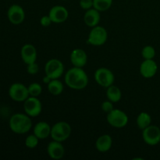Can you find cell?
Listing matches in <instances>:
<instances>
[{"label":"cell","instance_id":"6da1fadb","mask_svg":"<svg viewBox=\"0 0 160 160\" xmlns=\"http://www.w3.org/2000/svg\"><path fill=\"white\" fill-rule=\"evenodd\" d=\"M66 85L73 90H83L88 84V76L84 69L73 67L68 70L64 76Z\"/></svg>","mask_w":160,"mask_h":160},{"label":"cell","instance_id":"7a4b0ae2","mask_svg":"<svg viewBox=\"0 0 160 160\" xmlns=\"http://www.w3.org/2000/svg\"><path fill=\"white\" fill-rule=\"evenodd\" d=\"M31 117L26 113H15L10 117L9 122V128L13 133L23 134L29 132L32 128Z\"/></svg>","mask_w":160,"mask_h":160},{"label":"cell","instance_id":"3957f363","mask_svg":"<svg viewBox=\"0 0 160 160\" xmlns=\"http://www.w3.org/2000/svg\"><path fill=\"white\" fill-rule=\"evenodd\" d=\"M72 129L70 125L66 121H59L52 127L51 138L52 140L63 142L70 138Z\"/></svg>","mask_w":160,"mask_h":160},{"label":"cell","instance_id":"277c9868","mask_svg":"<svg viewBox=\"0 0 160 160\" xmlns=\"http://www.w3.org/2000/svg\"><path fill=\"white\" fill-rule=\"evenodd\" d=\"M108 39V32L106 28L102 26H97L92 28L89 32L87 43L93 46L103 45Z\"/></svg>","mask_w":160,"mask_h":160},{"label":"cell","instance_id":"5b68a950","mask_svg":"<svg viewBox=\"0 0 160 160\" xmlns=\"http://www.w3.org/2000/svg\"><path fill=\"white\" fill-rule=\"evenodd\" d=\"M106 120L112 128H123L128 123V117L126 112L119 109H113L107 113Z\"/></svg>","mask_w":160,"mask_h":160},{"label":"cell","instance_id":"8992f818","mask_svg":"<svg viewBox=\"0 0 160 160\" xmlns=\"http://www.w3.org/2000/svg\"><path fill=\"white\" fill-rule=\"evenodd\" d=\"M94 78L97 84L105 88L112 85L115 81V76L112 71L106 67H100L97 69L95 72Z\"/></svg>","mask_w":160,"mask_h":160},{"label":"cell","instance_id":"52a82bcc","mask_svg":"<svg viewBox=\"0 0 160 160\" xmlns=\"http://www.w3.org/2000/svg\"><path fill=\"white\" fill-rule=\"evenodd\" d=\"M45 73L52 80L59 79L64 73L63 63L58 59H49L45 65Z\"/></svg>","mask_w":160,"mask_h":160},{"label":"cell","instance_id":"ba28073f","mask_svg":"<svg viewBox=\"0 0 160 160\" xmlns=\"http://www.w3.org/2000/svg\"><path fill=\"white\" fill-rule=\"evenodd\" d=\"M8 93L11 99L18 102H24L30 96L28 87L22 83H14L11 84Z\"/></svg>","mask_w":160,"mask_h":160},{"label":"cell","instance_id":"9c48e42d","mask_svg":"<svg viewBox=\"0 0 160 160\" xmlns=\"http://www.w3.org/2000/svg\"><path fill=\"white\" fill-rule=\"evenodd\" d=\"M23 109L27 115L31 117H36L42 111V104L38 97L29 96L23 102Z\"/></svg>","mask_w":160,"mask_h":160},{"label":"cell","instance_id":"30bf717a","mask_svg":"<svg viewBox=\"0 0 160 160\" xmlns=\"http://www.w3.org/2000/svg\"><path fill=\"white\" fill-rule=\"evenodd\" d=\"M142 138L147 145L154 146L160 143V128L156 125H150L142 131Z\"/></svg>","mask_w":160,"mask_h":160},{"label":"cell","instance_id":"8fae6325","mask_svg":"<svg viewBox=\"0 0 160 160\" xmlns=\"http://www.w3.org/2000/svg\"><path fill=\"white\" fill-rule=\"evenodd\" d=\"M7 17L12 24L20 25L24 21V9L20 5L13 4L8 9Z\"/></svg>","mask_w":160,"mask_h":160},{"label":"cell","instance_id":"7c38bea8","mask_svg":"<svg viewBox=\"0 0 160 160\" xmlns=\"http://www.w3.org/2000/svg\"><path fill=\"white\" fill-rule=\"evenodd\" d=\"M52 23H62L68 19L69 12L66 7L62 6H55L51 8L48 12Z\"/></svg>","mask_w":160,"mask_h":160},{"label":"cell","instance_id":"4fadbf2b","mask_svg":"<svg viewBox=\"0 0 160 160\" xmlns=\"http://www.w3.org/2000/svg\"><path fill=\"white\" fill-rule=\"evenodd\" d=\"M139 70L143 78L149 79L156 74L158 71V65L153 59H145L141 63Z\"/></svg>","mask_w":160,"mask_h":160},{"label":"cell","instance_id":"5bb4252c","mask_svg":"<svg viewBox=\"0 0 160 160\" xmlns=\"http://www.w3.org/2000/svg\"><path fill=\"white\" fill-rule=\"evenodd\" d=\"M20 56L23 62L28 65L30 63L36 62L38 53L35 47L31 44H25L20 50Z\"/></svg>","mask_w":160,"mask_h":160},{"label":"cell","instance_id":"9a60e30c","mask_svg":"<svg viewBox=\"0 0 160 160\" xmlns=\"http://www.w3.org/2000/svg\"><path fill=\"white\" fill-rule=\"evenodd\" d=\"M47 153L51 159L59 160L62 159L65 154V148L62 142L54 141L49 142L47 146Z\"/></svg>","mask_w":160,"mask_h":160},{"label":"cell","instance_id":"2e32d148","mask_svg":"<svg viewBox=\"0 0 160 160\" xmlns=\"http://www.w3.org/2000/svg\"><path fill=\"white\" fill-rule=\"evenodd\" d=\"M70 59L73 67L83 68L87 64L88 55L84 50L81 48H75L70 53Z\"/></svg>","mask_w":160,"mask_h":160},{"label":"cell","instance_id":"e0dca14e","mask_svg":"<svg viewBox=\"0 0 160 160\" xmlns=\"http://www.w3.org/2000/svg\"><path fill=\"white\" fill-rule=\"evenodd\" d=\"M100 20H101L100 12L95 9V8H92V9L86 10L84 15V23L89 28H92L98 25Z\"/></svg>","mask_w":160,"mask_h":160},{"label":"cell","instance_id":"ac0fdd59","mask_svg":"<svg viewBox=\"0 0 160 160\" xmlns=\"http://www.w3.org/2000/svg\"><path fill=\"white\" fill-rule=\"evenodd\" d=\"M52 127L47 122L40 121L34 126L33 134H35L40 140L46 139L51 135Z\"/></svg>","mask_w":160,"mask_h":160},{"label":"cell","instance_id":"d6986e66","mask_svg":"<svg viewBox=\"0 0 160 160\" xmlns=\"http://www.w3.org/2000/svg\"><path fill=\"white\" fill-rule=\"evenodd\" d=\"M112 138L109 134H102L97 138L95 148L100 152H106L112 148Z\"/></svg>","mask_w":160,"mask_h":160},{"label":"cell","instance_id":"ffe728a7","mask_svg":"<svg viewBox=\"0 0 160 160\" xmlns=\"http://www.w3.org/2000/svg\"><path fill=\"white\" fill-rule=\"evenodd\" d=\"M106 97L112 102H118L122 98V92L118 87L112 84L106 88Z\"/></svg>","mask_w":160,"mask_h":160},{"label":"cell","instance_id":"44dd1931","mask_svg":"<svg viewBox=\"0 0 160 160\" xmlns=\"http://www.w3.org/2000/svg\"><path fill=\"white\" fill-rule=\"evenodd\" d=\"M47 88L52 95H59L63 92L64 85L59 79H52L47 84Z\"/></svg>","mask_w":160,"mask_h":160},{"label":"cell","instance_id":"7402d4cb","mask_svg":"<svg viewBox=\"0 0 160 160\" xmlns=\"http://www.w3.org/2000/svg\"><path fill=\"white\" fill-rule=\"evenodd\" d=\"M136 123H137L138 128L140 130L143 131L148 126H150L152 123V117L150 114L146 112H142L138 114L136 119Z\"/></svg>","mask_w":160,"mask_h":160},{"label":"cell","instance_id":"603a6c76","mask_svg":"<svg viewBox=\"0 0 160 160\" xmlns=\"http://www.w3.org/2000/svg\"><path fill=\"white\" fill-rule=\"evenodd\" d=\"M112 4V0H93V8L98 11L105 12L110 9Z\"/></svg>","mask_w":160,"mask_h":160},{"label":"cell","instance_id":"cb8c5ba5","mask_svg":"<svg viewBox=\"0 0 160 160\" xmlns=\"http://www.w3.org/2000/svg\"><path fill=\"white\" fill-rule=\"evenodd\" d=\"M142 56L144 59H153L156 56V49L152 45H146L142 48Z\"/></svg>","mask_w":160,"mask_h":160},{"label":"cell","instance_id":"d4e9b609","mask_svg":"<svg viewBox=\"0 0 160 160\" xmlns=\"http://www.w3.org/2000/svg\"><path fill=\"white\" fill-rule=\"evenodd\" d=\"M30 96L38 97L42 92V87L38 83H31L28 87Z\"/></svg>","mask_w":160,"mask_h":160},{"label":"cell","instance_id":"484cf974","mask_svg":"<svg viewBox=\"0 0 160 160\" xmlns=\"http://www.w3.org/2000/svg\"><path fill=\"white\" fill-rule=\"evenodd\" d=\"M39 140L40 139L35 134H30L25 139V145H26L27 148H30V149L35 148L38 146V145Z\"/></svg>","mask_w":160,"mask_h":160},{"label":"cell","instance_id":"4316f807","mask_svg":"<svg viewBox=\"0 0 160 160\" xmlns=\"http://www.w3.org/2000/svg\"><path fill=\"white\" fill-rule=\"evenodd\" d=\"M101 108L103 112H106V113H109V112H111L114 109L113 102H112L109 100H106V101H104L102 103Z\"/></svg>","mask_w":160,"mask_h":160},{"label":"cell","instance_id":"83f0119b","mask_svg":"<svg viewBox=\"0 0 160 160\" xmlns=\"http://www.w3.org/2000/svg\"><path fill=\"white\" fill-rule=\"evenodd\" d=\"M27 71L31 75L37 74L39 71V67L38 65V63H36V62H34L27 65Z\"/></svg>","mask_w":160,"mask_h":160},{"label":"cell","instance_id":"f1b7e54d","mask_svg":"<svg viewBox=\"0 0 160 160\" xmlns=\"http://www.w3.org/2000/svg\"><path fill=\"white\" fill-rule=\"evenodd\" d=\"M80 6L81 9H84V10L92 9L93 8V0H81Z\"/></svg>","mask_w":160,"mask_h":160},{"label":"cell","instance_id":"f546056e","mask_svg":"<svg viewBox=\"0 0 160 160\" xmlns=\"http://www.w3.org/2000/svg\"><path fill=\"white\" fill-rule=\"evenodd\" d=\"M52 21L51 18L48 15L43 16V17H41L40 19V24L42 25V27H45V28H47V27L50 26L52 24Z\"/></svg>","mask_w":160,"mask_h":160},{"label":"cell","instance_id":"4dcf8cb0","mask_svg":"<svg viewBox=\"0 0 160 160\" xmlns=\"http://www.w3.org/2000/svg\"><path fill=\"white\" fill-rule=\"evenodd\" d=\"M51 80H52V79L49 78V77L47 76V75H45V77H44L43 79H42V81H43L44 84H48V83H49L50 81H51Z\"/></svg>","mask_w":160,"mask_h":160},{"label":"cell","instance_id":"1f68e13d","mask_svg":"<svg viewBox=\"0 0 160 160\" xmlns=\"http://www.w3.org/2000/svg\"><path fill=\"white\" fill-rule=\"evenodd\" d=\"M62 1H67V0H62Z\"/></svg>","mask_w":160,"mask_h":160}]
</instances>
